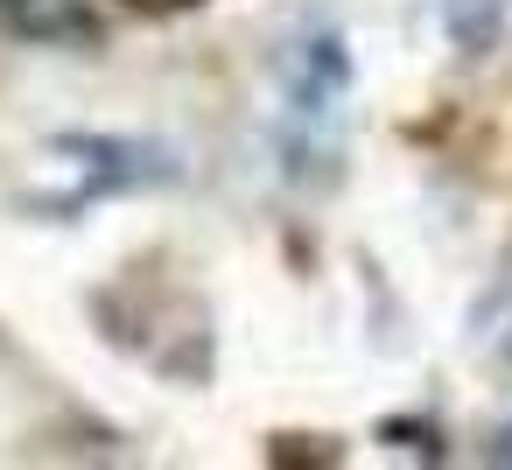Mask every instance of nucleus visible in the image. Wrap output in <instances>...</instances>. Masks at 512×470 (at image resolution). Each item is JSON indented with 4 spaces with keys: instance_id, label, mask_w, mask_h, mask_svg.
Returning a JSON list of instances; mask_svg holds the SVG:
<instances>
[{
    "instance_id": "nucleus-1",
    "label": "nucleus",
    "mask_w": 512,
    "mask_h": 470,
    "mask_svg": "<svg viewBox=\"0 0 512 470\" xmlns=\"http://www.w3.org/2000/svg\"><path fill=\"white\" fill-rule=\"evenodd\" d=\"M344 120H351V36L330 22H309L281 50L274 78V155L295 183H330L344 162Z\"/></svg>"
},
{
    "instance_id": "nucleus-2",
    "label": "nucleus",
    "mask_w": 512,
    "mask_h": 470,
    "mask_svg": "<svg viewBox=\"0 0 512 470\" xmlns=\"http://www.w3.org/2000/svg\"><path fill=\"white\" fill-rule=\"evenodd\" d=\"M169 176V155L162 148H141V141H106V134H64L36 155V197L50 211H71V204H92V197H113V190H141Z\"/></svg>"
}]
</instances>
